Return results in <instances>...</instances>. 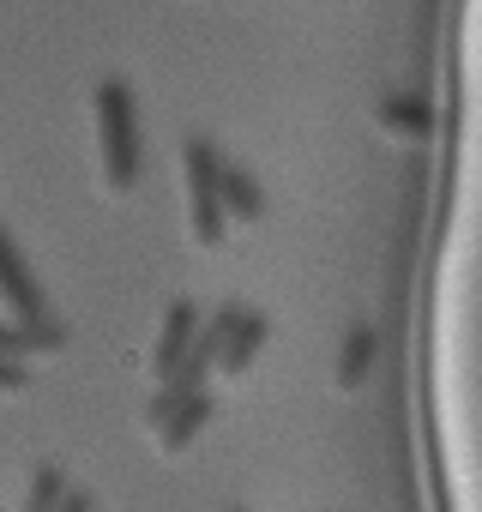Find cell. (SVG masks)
I'll return each instance as SVG.
<instances>
[{
    "label": "cell",
    "instance_id": "obj_1",
    "mask_svg": "<svg viewBox=\"0 0 482 512\" xmlns=\"http://www.w3.org/2000/svg\"><path fill=\"white\" fill-rule=\"evenodd\" d=\"M97 151H103V181L115 193H127L145 169V139H139V103L127 79H103L97 85Z\"/></svg>",
    "mask_w": 482,
    "mask_h": 512
},
{
    "label": "cell",
    "instance_id": "obj_2",
    "mask_svg": "<svg viewBox=\"0 0 482 512\" xmlns=\"http://www.w3.org/2000/svg\"><path fill=\"white\" fill-rule=\"evenodd\" d=\"M181 175H187V223H193V241L199 247H217L223 241V193H217V175H223V157L205 133H193L181 145Z\"/></svg>",
    "mask_w": 482,
    "mask_h": 512
},
{
    "label": "cell",
    "instance_id": "obj_3",
    "mask_svg": "<svg viewBox=\"0 0 482 512\" xmlns=\"http://www.w3.org/2000/svg\"><path fill=\"white\" fill-rule=\"evenodd\" d=\"M0 302H7V314L25 320V326L55 320V314H49V296H43V284H37V272H31V260L19 253V241L7 235V223H0Z\"/></svg>",
    "mask_w": 482,
    "mask_h": 512
},
{
    "label": "cell",
    "instance_id": "obj_4",
    "mask_svg": "<svg viewBox=\"0 0 482 512\" xmlns=\"http://www.w3.org/2000/svg\"><path fill=\"white\" fill-rule=\"evenodd\" d=\"M266 338H272V320H266L260 308H241V314H235V326H229V338H223L217 368H223L229 380H241V374L254 368V356L266 350Z\"/></svg>",
    "mask_w": 482,
    "mask_h": 512
},
{
    "label": "cell",
    "instance_id": "obj_5",
    "mask_svg": "<svg viewBox=\"0 0 482 512\" xmlns=\"http://www.w3.org/2000/svg\"><path fill=\"white\" fill-rule=\"evenodd\" d=\"M193 332H199V308H193L187 296H175V302H169V314H163V332H157V350H151V374H157V380H169V374H175V362L187 356V344H193Z\"/></svg>",
    "mask_w": 482,
    "mask_h": 512
},
{
    "label": "cell",
    "instance_id": "obj_6",
    "mask_svg": "<svg viewBox=\"0 0 482 512\" xmlns=\"http://www.w3.org/2000/svg\"><path fill=\"white\" fill-rule=\"evenodd\" d=\"M211 416H217V404H211V392H205V386H199V392H187V398H175V410L157 422V446H163V452H187V446H193V434H199Z\"/></svg>",
    "mask_w": 482,
    "mask_h": 512
},
{
    "label": "cell",
    "instance_id": "obj_7",
    "mask_svg": "<svg viewBox=\"0 0 482 512\" xmlns=\"http://www.w3.org/2000/svg\"><path fill=\"white\" fill-rule=\"evenodd\" d=\"M55 350H67V326L61 320H37V326L0 320V356L25 362V356H55Z\"/></svg>",
    "mask_w": 482,
    "mask_h": 512
},
{
    "label": "cell",
    "instance_id": "obj_8",
    "mask_svg": "<svg viewBox=\"0 0 482 512\" xmlns=\"http://www.w3.org/2000/svg\"><path fill=\"white\" fill-rule=\"evenodd\" d=\"M217 193H223V217H235V223H260V217H266V193H260L254 169L223 163V175H217Z\"/></svg>",
    "mask_w": 482,
    "mask_h": 512
},
{
    "label": "cell",
    "instance_id": "obj_9",
    "mask_svg": "<svg viewBox=\"0 0 482 512\" xmlns=\"http://www.w3.org/2000/svg\"><path fill=\"white\" fill-rule=\"evenodd\" d=\"M374 121H380V127H398V133H410V139H422V133L434 127V109H428L422 97H380V103H374Z\"/></svg>",
    "mask_w": 482,
    "mask_h": 512
},
{
    "label": "cell",
    "instance_id": "obj_10",
    "mask_svg": "<svg viewBox=\"0 0 482 512\" xmlns=\"http://www.w3.org/2000/svg\"><path fill=\"white\" fill-rule=\"evenodd\" d=\"M368 362H374V326H350V332H344V350H338V386H344V392L362 386Z\"/></svg>",
    "mask_w": 482,
    "mask_h": 512
},
{
    "label": "cell",
    "instance_id": "obj_11",
    "mask_svg": "<svg viewBox=\"0 0 482 512\" xmlns=\"http://www.w3.org/2000/svg\"><path fill=\"white\" fill-rule=\"evenodd\" d=\"M61 494H67V476L55 464H37L31 470V488H25V512H55Z\"/></svg>",
    "mask_w": 482,
    "mask_h": 512
},
{
    "label": "cell",
    "instance_id": "obj_12",
    "mask_svg": "<svg viewBox=\"0 0 482 512\" xmlns=\"http://www.w3.org/2000/svg\"><path fill=\"white\" fill-rule=\"evenodd\" d=\"M31 386V368L13 362V356H0V392H25Z\"/></svg>",
    "mask_w": 482,
    "mask_h": 512
},
{
    "label": "cell",
    "instance_id": "obj_13",
    "mask_svg": "<svg viewBox=\"0 0 482 512\" xmlns=\"http://www.w3.org/2000/svg\"><path fill=\"white\" fill-rule=\"evenodd\" d=\"M55 512H97V500H91V488H67Z\"/></svg>",
    "mask_w": 482,
    "mask_h": 512
},
{
    "label": "cell",
    "instance_id": "obj_14",
    "mask_svg": "<svg viewBox=\"0 0 482 512\" xmlns=\"http://www.w3.org/2000/svg\"><path fill=\"white\" fill-rule=\"evenodd\" d=\"M229 512H241V506H229Z\"/></svg>",
    "mask_w": 482,
    "mask_h": 512
}]
</instances>
